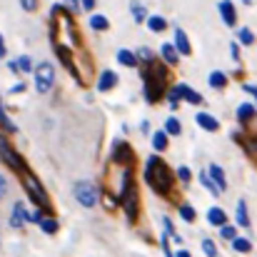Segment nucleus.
<instances>
[{
	"label": "nucleus",
	"instance_id": "41",
	"mask_svg": "<svg viewBox=\"0 0 257 257\" xmlns=\"http://www.w3.org/2000/svg\"><path fill=\"white\" fill-rule=\"evenodd\" d=\"M5 195H8V180H5V177L0 175V200H3Z\"/></svg>",
	"mask_w": 257,
	"mask_h": 257
},
{
	"label": "nucleus",
	"instance_id": "47",
	"mask_svg": "<svg viewBox=\"0 0 257 257\" xmlns=\"http://www.w3.org/2000/svg\"><path fill=\"white\" fill-rule=\"evenodd\" d=\"M13 92L18 95V92H25V85L23 83H18V85H13Z\"/></svg>",
	"mask_w": 257,
	"mask_h": 257
},
{
	"label": "nucleus",
	"instance_id": "6",
	"mask_svg": "<svg viewBox=\"0 0 257 257\" xmlns=\"http://www.w3.org/2000/svg\"><path fill=\"white\" fill-rule=\"evenodd\" d=\"M53 83H55V68L50 63H40L35 70V90L40 95H45L53 90Z\"/></svg>",
	"mask_w": 257,
	"mask_h": 257
},
{
	"label": "nucleus",
	"instance_id": "24",
	"mask_svg": "<svg viewBox=\"0 0 257 257\" xmlns=\"http://www.w3.org/2000/svg\"><path fill=\"white\" fill-rule=\"evenodd\" d=\"M165 135H180L182 133V125H180V120L177 117H168L165 120V130H163Z\"/></svg>",
	"mask_w": 257,
	"mask_h": 257
},
{
	"label": "nucleus",
	"instance_id": "28",
	"mask_svg": "<svg viewBox=\"0 0 257 257\" xmlns=\"http://www.w3.org/2000/svg\"><path fill=\"white\" fill-rule=\"evenodd\" d=\"M130 13H133V18H135L138 23H143V20L148 18V15H145V8H143L140 3H133V5H130Z\"/></svg>",
	"mask_w": 257,
	"mask_h": 257
},
{
	"label": "nucleus",
	"instance_id": "31",
	"mask_svg": "<svg viewBox=\"0 0 257 257\" xmlns=\"http://www.w3.org/2000/svg\"><path fill=\"white\" fill-rule=\"evenodd\" d=\"M180 217H182L185 222H195L197 215H195V210H192L190 205H182V207H180Z\"/></svg>",
	"mask_w": 257,
	"mask_h": 257
},
{
	"label": "nucleus",
	"instance_id": "38",
	"mask_svg": "<svg viewBox=\"0 0 257 257\" xmlns=\"http://www.w3.org/2000/svg\"><path fill=\"white\" fill-rule=\"evenodd\" d=\"M177 177H180V182H185V185H187V182H190V177H192V175H190V168H177Z\"/></svg>",
	"mask_w": 257,
	"mask_h": 257
},
{
	"label": "nucleus",
	"instance_id": "13",
	"mask_svg": "<svg viewBox=\"0 0 257 257\" xmlns=\"http://www.w3.org/2000/svg\"><path fill=\"white\" fill-rule=\"evenodd\" d=\"M115 85H117V73H112V70H105L100 75V80H97V90L100 92H107V90H112Z\"/></svg>",
	"mask_w": 257,
	"mask_h": 257
},
{
	"label": "nucleus",
	"instance_id": "16",
	"mask_svg": "<svg viewBox=\"0 0 257 257\" xmlns=\"http://www.w3.org/2000/svg\"><path fill=\"white\" fill-rule=\"evenodd\" d=\"M177 87V92H180V100H187V102H202V97H200V92H195L192 87H187V85H175Z\"/></svg>",
	"mask_w": 257,
	"mask_h": 257
},
{
	"label": "nucleus",
	"instance_id": "40",
	"mask_svg": "<svg viewBox=\"0 0 257 257\" xmlns=\"http://www.w3.org/2000/svg\"><path fill=\"white\" fill-rule=\"evenodd\" d=\"M20 5H23L25 13H33V10L38 8V0H20Z\"/></svg>",
	"mask_w": 257,
	"mask_h": 257
},
{
	"label": "nucleus",
	"instance_id": "1",
	"mask_svg": "<svg viewBox=\"0 0 257 257\" xmlns=\"http://www.w3.org/2000/svg\"><path fill=\"white\" fill-rule=\"evenodd\" d=\"M145 180H148V185L155 192H160V195H168L170 192V182H172L170 168L158 155L148 158V163H145Z\"/></svg>",
	"mask_w": 257,
	"mask_h": 257
},
{
	"label": "nucleus",
	"instance_id": "45",
	"mask_svg": "<svg viewBox=\"0 0 257 257\" xmlns=\"http://www.w3.org/2000/svg\"><path fill=\"white\" fill-rule=\"evenodd\" d=\"M115 202H117L115 197H110V195H105V205H107V207H115Z\"/></svg>",
	"mask_w": 257,
	"mask_h": 257
},
{
	"label": "nucleus",
	"instance_id": "39",
	"mask_svg": "<svg viewBox=\"0 0 257 257\" xmlns=\"http://www.w3.org/2000/svg\"><path fill=\"white\" fill-rule=\"evenodd\" d=\"M63 8H65L68 13H70V10H73V13H78V10H80V0H65V5H63Z\"/></svg>",
	"mask_w": 257,
	"mask_h": 257
},
{
	"label": "nucleus",
	"instance_id": "8",
	"mask_svg": "<svg viewBox=\"0 0 257 257\" xmlns=\"http://www.w3.org/2000/svg\"><path fill=\"white\" fill-rule=\"evenodd\" d=\"M133 160V150L125 145V143H120V140H115L112 143V163H120V165H127Z\"/></svg>",
	"mask_w": 257,
	"mask_h": 257
},
{
	"label": "nucleus",
	"instance_id": "49",
	"mask_svg": "<svg viewBox=\"0 0 257 257\" xmlns=\"http://www.w3.org/2000/svg\"><path fill=\"white\" fill-rule=\"evenodd\" d=\"M175 257H192V255H190L187 250H180V252H177V255H175Z\"/></svg>",
	"mask_w": 257,
	"mask_h": 257
},
{
	"label": "nucleus",
	"instance_id": "14",
	"mask_svg": "<svg viewBox=\"0 0 257 257\" xmlns=\"http://www.w3.org/2000/svg\"><path fill=\"white\" fill-rule=\"evenodd\" d=\"M207 220H210V225H217V227L227 225V215H225L222 207H210L207 210Z\"/></svg>",
	"mask_w": 257,
	"mask_h": 257
},
{
	"label": "nucleus",
	"instance_id": "17",
	"mask_svg": "<svg viewBox=\"0 0 257 257\" xmlns=\"http://www.w3.org/2000/svg\"><path fill=\"white\" fill-rule=\"evenodd\" d=\"M255 110H257V107L252 105V102H242V105L237 107V120L245 125L247 120H252V117H255Z\"/></svg>",
	"mask_w": 257,
	"mask_h": 257
},
{
	"label": "nucleus",
	"instance_id": "33",
	"mask_svg": "<svg viewBox=\"0 0 257 257\" xmlns=\"http://www.w3.org/2000/svg\"><path fill=\"white\" fill-rule=\"evenodd\" d=\"M200 182H202V185H205V187H207V190H210L212 195H220V192H217V187L212 185V180L207 177V170H202V172H200Z\"/></svg>",
	"mask_w": 257,
	"mask_h": 257
},
{
	"label": "nucleus",
	"instance_id": "46",
	"mask_svg": "<svg viewBox=\"0 0 257 257\" xmlns=\"http://www.w3.org/2000/svg\"><path fill=\"white\" fill-rule=\"evenodd\" d=\"M8 70H10V73H18V63L10 60V63H8Z\"/></svg>",
	"mask_w": 257,
	"mask_h": 257
},
{
	"label": "nucleus",
	"instance_id": "25",
	"mask_svg": "<svg viewBox=\"0 0 257 257\" xmlns=\"http://www.w3.org/2000/svg\"><path fill=\"white\" fill-rule=\"evenodd\" d=\"M38 225H40V230H43L45 235H55V232H58V220H53V217H48V220H40Z\"/></svg>",
	"mask_w": 257,
	"mask_h": 257
},
{
	"label": "nucleus",
	"instance_id": "19",
	"mask_svg": "<svg viewBox=\"0 0 257 257\" xmlns=\"http://www.w3.org/2000/svg\"><path fill=\"white\" fill-rule=\"evenodd\" d=\"M145 20H148V28H150L153 33H163V30L168 28V20L160 18V15H150V18H145Z\"/></svg>",
	"mask_w": 257,
	"mask_h": 257
},
{
	"label": "nucleus",
	"instance_id": "30",
	"mask_svg": "<svg viewBox=\"0 0 257 257\" xmlns=\"http://www.w3.org/2000/svg\"><path fill=\"white\" fill-rule=\"evenodd\" d=\"M18 63V73H33V60L28 58V55H23L20 60H15Z\"/></svg>",
	"mask_w": 257,
	"mask_h": 257
},
{
	"label": "nucleus",
	"instance_id": "7",
	"mask_svg": "<svg viewBox=\"0 0 257 257\" xmlns=\"http://www.w3.org/2000/svg\"><path fill=\"white\" fill-rule=\"evenodd\" d=\"M0 160H3L8 168H13L15 172H20V175L25 172V163H23V158H20L10 145H8V140H5L3 135H0Z\"/></svg>",
	"mask_w": 257,
	"mask_h": 257
},
{
	"label": "nucleus",
	"instance_id": "21",
	"mask_svg": "<svg viewBox=\"0 0 257 257\" xmlns=\"http://www.w3.org/2000/svg\"><path fill=\"white\" fill-rule=\"evenodd\" d=\"M207 83L215 87V90H225V85H227V78H225L220 70H212V73L207 75Z\"/></svg>",
	"mask_w": 257,
	"mask_h": 257
},
{
	"label": "nucleus",
	"instance_id": "27",
	"mask_svg": "<svg viewBox=\"0 0 257 257\" xmlns=\"http://www.w3.org/2000/svg\"><path fill=\"white\" fill-rule=\"evenodd\" d=\"M153 148H155V150H165V148H168V135H165L163 130L153 135Z\"/></svg>",
	"mask_w": 257,
	"mask_h": 257
},
{
	"label": "nucleus",
	"instance_id": "22",
	"mask_svg": "<svg viewBox=\"0 0 257 257\" xmlns=\"http://www.w3.org/2000/svg\"><path fill=\"white\" fill-rule=\"evenodd\" d=\"M235 212H237V222H240L242 227H250V215H247V202H245V200L237 202V210H235Z\"/></svg>",
	"mask_w": 257,
	"mask_h": 257
},
{
	"label": "nucleus",
	"instance_id": "12",
	"mask_svg": "<svg viewBox=\"0 0 257 257\" xmlns=\"http://www.w3.org/2000/svg\"><path fill=\"white\" fill-rule=\"evenodd\" d=\"M175 50H177V55H190L192 53L190 40H187L185 30H180V28H175Z\"/></svg>",
	"mask_w": 257,
	"mask_h": 257
},
{
	"label": "nucleus",
	"instance_id": "2",
	"mask_svg": "<svg viewBox=\"0 0 257 257\" xmlns=\"http://www.w3.org/2000/svg\"><path fill=\"white\" fill-rule=\"evenodd\" d=\"M153 73L145 75V100L148 102H158L165 92V70L163 68H155L150 65Z\"/></svg>",
	"mask_w": 257,
	"mask_h": 257
},
{
	"label": "nucleus",
	"instance_id": "48",
	"mask_svg": "<svg viewBox=\"0 0 257 257\" xmlns=\"http://www.w3.org/2000/svg\"><path fill=\"white\" fill-rule=\"evenodd\" d=\"M5 53H8V50H5V40H3V35H0V58H5Z\"/></svg>",
	"mask_w": 257,
	"mask_h": 257
},
{
	"label": "nucleus",
	"instance_id": "5",
	"mask_svg": "<svg viewBox=\"0 0 257 257\" xmlns=\"http://www.w3.org/2000/svg\"><path fill=\"white\" fill-rule=\"evenodd\" d=\"M120 195H122V205H125L127 217L135 220V217H138V197H135V182L130 180V172H125V177H122V190H120Z\"/></svg>",
	"mask_w": 257,
	"mask_h": 257
},
{
	"label": "nucleus",
	"instance_id": "10",
	"mask_svg": "<svg viewBox=\"0 0 257 257\" xmlns=\"http://www.w3.org/2000/svg\"><path fill=\"white\" fill-rule=\"evenodd\" d=\"M207 177L212 180V185L217 187V192H225V187H227V180H225V172L220 165H210L207 168Z\"/></svg>",
	"mask_w": 257,
	"mask_h": 257
},
{
	"label": "nucleus",
	"instance_id": "9",
	"mask_svg": "<svg viewBox=\"0 0 257 257\" xmlns=\"http://www.w3.org/2000/svg\"><path fill=\"white\" fill-rule=\"evenodd\" d=\"M220 15H222V23H225L227 28H235V25H237V13H235L232 0H222V3H220Z\"/></svg>",
	"mask_w": 257,
	"mask_h": 257
},
{
	"label": "nucleus",
	"instance_id": "29",
	"mask_svg": "<svg viewBox=\"0 0 257 257\" xmlns=\"http://www.w3.org/2000/svg\"><path fill=\"white\" fill-rule=\"evenodd\" d=\"M135 58H138V60H143L145 65H153V60H155V58H153V50H150V48H140Z\"/></svg>",
	"mask_w": 257,
	"mask_h": 257
},
{
	"label": "nucleus",
	"instance_id": "11",
	"mask_svg": "<svg viewBox=\"0 0 257 257\" xmlns=\"http://www.w3.org/2000/svg\"><path fill=\"white\" fill-rule=\"evenodd\" d=\"M25 225V205L23 202H15L13 210H10V227L13 230H20Z\"/></svg>",
	"mask_w": 257,
	"mask_h": 257
},
{
	"label": "nucleus",
	"instance_id": "20",
	"mask_svg": "<svg viewBox=\"0 0 257 257\" xmlns=\"http://www.w3.org/2000/svg\"><path fill=\"white\" fill-rule=\"evenodd\" d=\"M117 63L125 65V68H135V65H138V58H135L133 50H120V53H117Z\"/></svg>",
	"mask_w": 257,
	"mask_h": 257
},
{
	"label": "nucleus",
	"instance_id": "35",
	"mask_svg": "<svg viewBox=\"0 0 257 257\" xmlns=\"http://www.w3.org/2000/svg\"><path fill=\"white\" fill-rule=\"evenodd\" d=\"M40 220H43L40 210H28V207H25V222H35V225H38Z\"/></svg>",
	"mask_w": 257,
	"mask_h": 257
},
{
	"label": "nucleus",
	"instance_id": "18",
	"mask_svg": "<svg viewBox=\"0 0 257 257\" xmlns=\"http://www.w3.org/2000/svg\"><path fill=\"white\" fill-rule=\"evenodd\" d=\"M160 53H163V60H165V63H168V65H175V63H177V58H180V55H177V50H175V45H172V43H165V45H163V48H160Z\"/></svg>",
	"mask_w": 257,
	"mask_h": 257
},
{
	"label": "nucleus",
	"instance_id": "34",
	"mask_svg": "<svg viewBox=\"0 0 257 257\" xmlns=\"http://www.w3.org/2000/svg\"><path fill=\"white\" fill-rule=\"evenodd\" d=\"M240 43H242V45H252V43H255V35H252V30L242 28V30H240Z\"/></svg>",
	"mask_w": 257,
	"mask_h": 257
},
{
	"label": "nucleus",
	"instance_id": "26",
	"mask_svg": "<svg viewBox=\"0 0 257 257\" xmlns=\"http://www.w3.org/2000/svg\"><path fill=\"white\" fill-rule=\"evenodd\" d=\"M90 28L92 30H107V18L105 15H92L90 18Z\"/></svg>",
	"mask_w": 257,
	"mask_h": 257
},
{
	"label": "nucleus",
	"instance_id": "3",
	"mask_svg": "<svg viewBox=\"0 0 257 257\" xmlns=\"http://www.w3.org/2000/svg\"><path fill=\"white\" fill-rule=\"evenodd\" d=\"M23 182H25V192L30 195V200H33L38 207L48 210V207H50V197H48V192L43 190V185H40L33 175H25V172H23Z\"/></svg>",
	"mask_w": 257,
	"mask_h": 257
},
{
	"label": "nucleus",
	"instance_id": "44",
	"mask_svg": "<svg viewBox=\"0 0 257 257\" xmlns=\"http://www.w3.org/2000/svg\"><path fill=\"white\" fill-rule=\"evenodd\" d=\"M245 90H247V92H250V95L255 97V107H257V87H255V85H245Z\"/></svg>",
	"mask_w": 257,
	"mask_h": 257
},
{
	"label": "nucleus",
	"instance_id": "15",
	"mask_svg": "<svg viewBox=\"0 0 257 257\" xmlns=\"http://www.w3.org/2000/svg\"><path fill=\"white\" fill-rule=\"evenodd\" d=\"M197 125H200L202 130H207V133H215V130L220 127V122H217L212 115H207V112H200V115H197Z\"/></svg>",
	"mask_w": 257,
	"mask_h": 257
},
{
	"label": "nucleus",
	"instance_id": "43",
	"mask_svg": "<svg viewBox=\"0 0 257 257\" xmlns=\"http://www.w3.org/2000/svg\"><path fill=\"white\" fill-rule=\"evenodd\" d=\"M80 8L83 10H92L95 8V0H80Z\"/></svg>",
	"mask_w": 257,
	"mask_h": 257
},
{
	"label": "nucleus",
	"instance_id": "32",
	"mask_svg": "<svg viewBox=\"0 0 257 257\" xmlns=\"http://www.w3.org/2000/svg\"><path fill=\"white\" fill-rule=\"evenodd\" d=\"M202 252L207 257H217V245L212 240H202Z\"/></svg>",
	"mask_w": 257,
	"mask_h": 257
},
{
	"label": "nucleus",
	"instance_id": "4",
	"mask_svg": "<svg viewBox=\"0 0 257 257\" xmlns=\"http://www.w3.org/2000/svg\"><path fill=\"white\" fill-rule=\"evenodd\" d=\"M73 195H75V200L83 205V207H95L97 205V187L92 185V182H87V180H80V182H75L73 185Z\"/></svg>",
	"mask_w": 257,
	"mask_h": 257
},
{
	"label": "nucleus",
	"instance_id": "37",
	"mask_svg": "<svg viewBox=\"0 0 257 257\" xmlns=\"http://www.w3.org/2000/svg\"><path fill=\"white\" fill-rule=\"evenodd\" d=\"M168 100H170L172 110H177V105H180V92H177V87H170V90H168Z\"/></svg>",
	"mask_w": 257,
	"mask_h": 257
},
{
	"label": "nucleus",
	"instance_id": "42",
	"mask_svg": "<svg viewBox=\"0 0 257 257\" xmlns=\"http://www.w3.org/2000/svg\"><path fill=\"white\" fill-rule=\"evenodd\" d=\"M230 55H232V60H237V58H240V45H237V43H232V45H230Z\"/></svg>",
	"mask_w": 257,
	"mask_h": 257
},
{
	"label": "nucleus",
	"instance_id": "36",
	"mask_svg": "<svg viewBox=\"0 0 257 257\" xmlns=\"http://www.w3.org/2000/svg\"><path fill=\"white\" fill-rule=\"evenodd\" d=\"M220 235H222L225 240H235V237H237V230H235L232 225H222V227H220Z\"/></svg>",
	"mask_w": 257,
	"mask_h": 257
},
{
	"label": "nucleus",
	"instance_id": "23",
	"mask_svg": "<svg viewBox=\"0 0 257 257\" xmlns=\"http://www.w3.org/2000/svg\"><path fill=\"white\" fill-rule=\"evenodd\" d=\"M230 242H232V250H235V252H242V255H245V252L252 250V242H250L247 237H235V240H230Z\"/></svg>",
	"mask_w": 257,
	"mask_h": 257
}]
</instances>
